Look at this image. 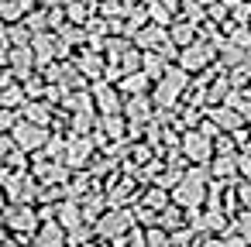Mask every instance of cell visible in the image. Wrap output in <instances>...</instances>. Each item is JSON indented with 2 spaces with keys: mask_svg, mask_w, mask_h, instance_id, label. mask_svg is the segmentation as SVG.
<instances>
[{
  "mask_svg": "<svg viewBox=\"0 0 251 247\" xmlns=\"http://www.w3.org/2000/svg\"><path fill=\"white\" fill-rule=\"evenodd\" d=\"M241 233H244V237H251V220H244V226H241Z\"/></svg>",
  "mask_w": 251,
  "mask_h": 247,
  "instance_id": "8fae6325",
  "label": "cell"
},
{
  "mask_svg": "<svg viewBox=\"0 0 251 247\" xmlns=\"http://www.w3.org/2000/svg\"><path fill=\"white\" fill-rule=\"evenodd\" d=\"M100 103H103L107 110H114V93H100Z\"/></svg>",
  "mask_w": 251,
  "mask_h": 247,
  "instance_id": "9c48e42d",
  "label": "cell"
},
{
  "mask_svg": "<svg viewBox=\"0 0 251 247\" xmlns=\"http://www.w3.org/2000/svg\"><path fill=\"white\" fill-rule=\"evenodd\" d=\"M179 86H182V76H179V72H172V76L165 79V86L158 90V100H172V96L179 93Z\"/></svg>",
  "mask_w": 251,
  "mask_h": 247,
  "instance_id": "8992f818",
  "label": "cell"
},
{
  "mask_svg": "<svg viewBox=\"0 0 251 247\" xmlns=\"http://www.w3.org/2000/svg\"><path fill=\"white\" fill-rule=\"evenodd\" d=\"M131 247H145V244H141V237H134V240H131Z\"/></svg>",
  "mask_w": 251,
  "mask_h": 247,
  "instance_id": "7c38bea8",
  "label": "cell"
},
{
  "mask_svg": "<svg viewBox=\"0 0 251 247\" xmlns=\"http://www.w3.org/2000/svg\"><path fill=\"white\" fill-rule=\"evenodd\" d=\"M151 247H165V237H158V233H151Z\"/></svg>",
  "mask_w": 251,
  "mask_h": 247,
  "instance_id": "30bf717a",
  "label": "cell"
},
{
  "mask_svg": "<svg viewBox=\"0 0 251 247\" xmlns=\"http://www.w3.org/2000/svg\"><path fill=\"white\" fill-rule=\"evenodd\" d=\"M59 220H62V226H66V230H76V226H79V209H76L73 202H66V206H62V213H59Z\"/></svg>",
  "mask_w": 251,
  "mask_h": 247,
  "instance_id": "52a82bcc",
  "label": "cell"
},
{
  "mask_svg": "<svg viewBox=\"0 0 251 247\" xmlns=\"http://www.w3.org/2000/svg\"><path fill=\"white\" fill-rule=\"evenodd\" d=\"M4 151H7V141H4V137H0V155H4Z\"/></svg>",
  "mask_w": 251,
  "mask_h": 247,
  "instance_id": "4fadbf2b",
  "label": "cell"
},
{
  "mask_svg": "<svg viewBox=\"0 0 251 247\" xmlns=\"http://www.w3.org/2000/svg\"><path fill=\"white\" fill-rule=\"evenodd\" d=\"M186 151H189V155H196V158H203V155H206L203 137H189V141H186Z\"/></svg>",
  "mask_w": 251,
  "mask_h": 247,
  "instance_id": "ba28073f",
  "label": "cell"
},
{
  "mask_svg": "<svg viewBox=\"0 0 251 247\" xmlns=\"http://www.w3.org/2000/svg\"><path fill=\"white\" fill-rule=\"evenodd\" d=\"M14 137H18V144H21L25 151H35V148H38V144L45 141V131H38V127H31V124H28V127L21 124Z\"/></svg>",
  "mask_w": 251,
  "mask_h": 247,
  "instance_id": "7a4b0ae2",
  "label": "cell"
},
{
  "mask_svg": "<svg viewBox=\"0 0 251 247\" xmlns=\"http://www.w3.org/2000/svg\"><path fill=\"white\" fill-rule=\"evenodd\" d=\"M31 247H62V226L45 223V230L38 233V240H35Z\"/></svg>",
  "mask_w": 251,
  "mask_h": 247,
  "instance_id": "3957f363",
  "label": "cell"
},
{
  "mask_svg": "<svg viewBox=\"0 0 251 247\" xmlns=\"http://www.w3.org/2000/svg\"><path fill=\"white\" fill-rule=\"evenodd\" d=\"M97 230H100L103 237H117V233H124V230H127V213H121V209H117V213H107V216L97 223Z\"/></svg>",
  "mask_w": 251,
  "mask_h": 247,
  "instance_id": "6da1fadb",
  "label": "cell"
},
{
  "mask_svg": "<svg viewBox=\"0 0 251 247\" xmlns=\"http://www.w3.org/2000/svg\"><path fill=\"white\" fill-rule=\"evenodd\" d=\"M7 223H11L14 230L28 233V230L35 226V213H31V209H11V213H7Z\"/></svg>",
  "mask_w": 251,
  "mask_h": 247,
  "instance_id": "277c9868",
  "label": "cell"
},
{
  "mask_svg": "<svg viewBox=\"0 0 251 247\" xmlns=\"http://www.w3.org/2000/svg\"><path fill=\"white\" fill-rule=\"evenodd\" d=\"M176 199H179V202H189V206L200 202V175H193L189 182H182L179 192H176Z\"/></svg>",
  "mask_w": 251,
  "mask_h": 247,
  "instance_id": "5b68a950",
  "label": "cell"
},
{
  "mask_svg": "<svg viewBox=\"0 0 251 247\" xmlns=\"http://www.w3.org/2000/svg\"><path fill=\"white\" fill-rule=\"evenodd\" d=\"M0 247H4V244H0Z\"/></svg>",
  "mask_w": 251,
  "mask_h": 247,
  "instance_id": "5bb4252c",
  "label": "cell"
}]
</instances>
